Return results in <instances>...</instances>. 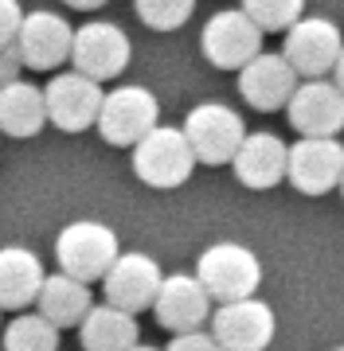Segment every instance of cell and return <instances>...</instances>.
<instances>
[{
  "label": "cell",
  "instance_id": "5bb4252c",
  "mask_svg": "<svg viewBox=\"0 0 344 351\" xmlns=\"http://www.w3.org/2000/svg\"><path fill=\"white\" fill-rule=\"evenodd\" d=\"M286 117L301 137H341L344 133V98L329 78L297 82V90L286 101Z\"/></svg>",
  "mask_w": 344,
  "mask_h": 351
},
{
  "label": "cell",
  "instance_id": "cb8c5ba5",
  "mask_svg": "<svg viewBox=\"0 0 344 351\" xmlns=\"http://www.w3.org/2000/svg\"><path fill=\"white\" fill-rule=\"evenodd\" d=\"M133 12L153 32H176V27H184L192 20L196 0H133Z\"/></svg>",
  "mask_w": 344,
  "mask_h": 351
},
{
  "label": "cell",
  "instance_id": "603a6c76",
  "mask_svg": "<svg viewBox=\"0 0 344 351\" xmlns=\"http://www.w3.org/2000/svg\"><path fill=\"white\" fill-rule=\"evenodd\" d=\"M251 24L266 36V32H290L301 16H306V0H242L239 8Z\"/></svg>",
  "mask_w": 344,
  "mask_h": 351
},
{
  "label": "cell",
  "instance_id": "3957f363",
  "mask_svg": "<svg viewBox=\"0 0 344 351\" xmlns=\"http://www.w3.org/2000/svg\"><path fill=\"white\" fill-rule=\"evenodd\" d=\"M133 172L145 188L172 191L180 184H188L196 172V156H192L188 141L176 125H157L153 133L133 145Z\"/></svg>",
  "mask_w": 344,
  "mask_h": 351
},
{
  "label": "cell",
  "instance_id": "6da1fadb",
  "mask_svg": "<svg viewBox=\"0 0 344 351\" xmlns=\"http://www.w3.org/2000/svg\"><path fill=\"white\" fill-rule=\"evenodd\" d=\"M192 277L204 285L211 304H231V301H246V297L258 293V285H262V262L242 242H211L200 254Z\"/></svg>",
  "mask_w": 344,
  "mask_h": 351
},
{
  "label": "cell",
  "instance_id": "ac0fdd59",
  "mask_svg": "<svg viewBox=\"0 0 344 351\" xmlns=\"http://www.w3.org/2000/svg\"><path fill=\"white\" fill-rule=\"evenodd\" d=\"M43 262L27 246H0V313H27L43 285Z\"/></svg>",
  "mask_w": 344,
  "mask_h": 351
},
{
  "label": "cell",
  "instance_id": "4dcf8cb0",
  "mask_svg": "<svg viewBox=\"0 0 344 351\" xmlns=\"http://www.w3.org/2000/svg\"><path fill=\"white\" fill-rule=\"evenodd\" d=\"M336 188H341V195H344V168H341V184H336Z\"/></svg>",
  "mask_w": 344,
  "mask_h": 351
},
{
  "label": "cell",
  "instance_id": "44dd1931",
  "mask_svg": "<svg viewBox=\"0 0 344 351\" xmlns=\"http://www.w3.org/2000/svg\"><path fill=\"white\" fill-rule=\"evenodd\" d=\"M47 125V110H43V90L16 78L8 86H0V137H36Z\"/></svg>",
  "mask_w": 344,
  "mask_h": 351
},
{
  "label": "cell",
  "instance_id": "4fadbf2b",
  "mask_svg": "<svg viewBox=\"0 0 344 351\" xmlns=\"http://www.w3.org/2000/svg\"><path fill=\"white\" fill-rule=\"evenodd\" d=\"M71 36H75V27L59 12L36 8V12H24L12 47L27 71H55L71 59Z\"/></svg>",
  "mask_w": 344,
  "mask_h": 351
},
{
  "label": "cell",
  "instance_id": "484cf974",
  "mask_svg": "<svg viewBox=\"0 0 344 351\" xmlns=\"http://www.w3.org/2000/svg\"><path fill=\"white\" fill-rule=\"evenodd\" d=\"M161 351H219V343L207 336L204 328H200V332H184V336H172V339H168V348H161Z\"/></svg>",
  "mask_w": 344,
  "mask_h": 351
},
{
  "label": "cell",
  "instance_id": "9a60e30c",
  "mask_svg": "<svg viewBox=\"0 0 344 351\" xmlns=\"http://www.w3.org/2000/svg\"><path fill=\"white\" fill-rule=\"evenodd\" d=\"M153 316L172 336L200 332L207 324V316H211V297L192 274H165L153 297Z\"/></svg>",
  "mask_w": 344,
  "mask_h": 351
},
{
  "label": "cell",
  "instance_id": "83f0119b",
  "mask_svg": "<svg viewBox=\"0 0 344 351\" xmlns=\"http://www.w3.org/2000/svg\"><path fill=\"white\" fill-rule=\"evenodd\" d=\"M67 8H75V12H94V8H102L106 0H63Z\"/></svg>",
  "mask_w": 344,
  "mask_h": 351
},
{
  "label": "cell",
  "instance_id": "ffe728a7",
  "mask_svg": "<svg viewBox=\"0 0 344 351\" xmlns=\"http://www.w3.org/2000/svg\"><path fill=\"white\" fill-rule=\"evenodd\" d=\"M78 343L82 351H129L141 343L137 316L110 308V304H90V313L78 320Z\"/></svg>",
  "mask_w": 344,
  "mask_h": 351
},
{
  "label": "cell",
  "instance_id": "277c9868",
  "mask_svg": "<svg viewBox=\"0 0 344 351\" xmlns=\"http://www.w3.org/2000/svg\"><path fill=\"white\" fill-rule=\"evenodd\" d=\"M184 141H188L192 156L196 164H231V156L239 152L242 137H246V125H242V117L231 106L223 101H200V106H192L188 117H184Z\"/></svg>",
  "mask_w": 344,
  "mask_h": 351
},
{
  "label": "cell",
  "instance_id": "7c38bea8",
  "mask_svg": "<svg viewBox=\"0 0 344 351\" xmlns=\"http://www.w3.org/2000/svg\"><path fill=\"white\" fill-rule=\"evenodd\" d=\"M344 145L332 137H301L286 145V180L301 195H325L341 184Z\"/></svg>",
  "mask_w": 344,
  "mask_h": 351
},
{
  "label": "cell",
  "instance_id": "52a82bcc",
  "mask_svg": "<svg viewBox=\"0 0 344 351\" xmlns=\"http://www.w3.org/2000/svg\"><path fill=\"white\" fill-rule=\"evenodd\" d=\"M341 47H344L341 27L332 24V20H325V16H301L286 32V43H282L278 55L290 63V71L301 82H309V78H325L336 66Z\"/></svg>",
  "mask_w": 344,
  "mask_h": 351
},
{
  "label": "cell",
  "instance_id": "ba28073f",
  "mask_svg": "<svg viewBox=\"0 0 344 351\" xmlns=\"http://www.w3.org/2000/svg\"><path fill=\"white\" fill-rule=\"evenodd\" d=\"M207 320H211L207 336L219 343V351H266L274 332H278L274 308L266 301H258V297L219 304Z\"/></svg>",
  "mask_w": 344,
  "mask_h": 351
},
{
  "label": "cell",
  "instance_id": "f1b7e54d",
  "mask_svg": "<svg viewBox=\"0 0 344 351\" xmlns=\"http://www.w3.org/2000/svg\"><path fill=\"white\" fill-rule=\"evenodd\" d=\"M332 86L341 90V98H344V47H341V55H336V66H332Z\"/></svg>",
  "mask_w": 344,
  "mask_h": 351
},
{
  "label": "cell",
  "instance_id": "4316f807",
  "mask_svg": "<svg viewBox=\"0 0 344 351\" xmlns=\"http://www.w3.org/2000/svg\"><path fill=\"white\" fill-rule=\"evenodd\" d=\"M20 71H24V63H20L16 47H4V51H0V86L16 82V78H20Z\"/></svg>",
  "mask_w": 344,
  "mask_h": 351
},
{
  "label": "cell",
  "instance_id": "f546056e",
  "mask_svg": "<svg viewBox=\"0 0 344 351\" xmlns=\"http://www.w3.org/2000/svg\"><path fill=\"white\" fill-rule=\"evenodd\" d=\"M129 351H161V348H149V343H137V348H129Z\"/></svg>",
  "mask_w": 344,
  "mask_h": 351
},
{
  "label": "cell",
  "instance_id": "d6986e66",
  "mask_svg": "<svg viewBox=\"0 0 344 351\" xmlns=\"http://www.w3.org/2000/svg\"><path fill=\"white\" fill-rule=\"evenodd\" d=\"M90 285L75 281V277L67 274H47L43 277V285L36 293V313L55 328V332H63V328H78V320L90 313Z\"/></svg>",
  "mask_w": 344,
  "mask_h": 351
},
{
  "label": "cell",
  "instance_id": "9c48e42d",
  "mask_svg": "<svg viewBox=\"0 0 344 351\" xmlns=\"http://www.w3.org/2000/svg\"><path fill=\"white\" fill-rule=\"evenodd\" d=\"M200 51L219 71H242L255 55H262V32H258L239 8H223L204 24L200 32Z\"/></svg>",
  "mask_w": 344,
  "mask_h": 351
},
{
  "label": "cell",
  "instance_id": "e0dca14e",
  "mask_svg": "<svg viewBox=\"0 0 344 351\" xmlns=\"http://www.w3.org/2000/svg\"><path fill=\"white\" fill-rule=\"evenodd\" d=\"M235 180L251 191L278 188L286 180V141L278 133H246L239 152L231 156Z\"/></svg>",
  "mask_w": 344,
  "mask_h": 351
},
{
  "label": "cell",
  "instance_id": "5b68a950",
  "mask_svg": "<svg viewBox=\"0 0 344 351\" xmlns=\"http://www.w3.org/2000/svg\"><path fill=\"white\" fill-rule=\"evenodd\" d=\"M94 125H98L106 145L133 149L145 133H153L161 125V101L153 98V90L145 86H117L110 94H102Z\"/></svg>",
  "mask_w": 344,
  "mask_h": 351
},
{
  "label": "cell",
  "instance_id": "2e32d148",
  "mask_svg": "<svg viewBox=\"0 0 344 351\" xmlns=\"http://www.w3.org/2000/svg\"><path fill=\"white\" fill-rule=\"evenodd\" d=\"M301 78L290 71V63L282 59L278 51H262L255 55L251 63L239 71V94L242 101L258 113H274V110H286L290 94L297 90Z\"/></svg>",
  "mask_w": 344,
  "mask_h": 351
},
{
  "label": "cell",
  "instance_id": "8fae6325",
  "mask_svg": "<svg viewBox=\"0 0 344 351\" xmlns=\"http://www.w3.org/2000/svg\"><path fill=\"white\" fill-rule=\"evenodd\" d=\"M43 90V110H47V125L63 129V133H82L98 121V106H102L106 90L75 71H59Z\"/></svg>",
  "mask_w": 344,
  "mask_h": 351
},
{
  "label": "cell",
  "instance_id": "8992f818",
  "mask_svg": "<svg viewBox=\"0 0 344 351\" xmlns=\"http://www.w3.org/2000/svg\"><path fill=\"white\" fill-rule=\"evenodd\" d=\"M129 55H133V43L122 32V24L114 20H94V24L75 27L71 36V59L67 63L75 66V75L90 78V82H110L129 66Z\"/></svg>",
  "mask_w": 344,
  "mask_h": 351
},
{
  "label": "cell",
  "instance_id": "d4e9b609",
  "mask_svg": "<svg viewBox=\"0 0 344 351\" xmlns=\"http://www.w3.org/2000/svg\"><path fill=\"white\" fill-rule=\"evenodd\" d=\"M20 20H24V8H20V0H0V51L16 43Z\"/></svg>",
  "mask_w": 344,
  "mask_h": 351
},
{
  "label": "cell",
  "instance_id": "7402d4cb",
  "mask_svg": "<svg viewBox=\"0 0 344 351\" xmlns=\"http://www.w3.org/2000/svg\"><path fill=\"white\" fill-rule=\"evenodd\" d=\"M4 351H59V332H55L39 313H16L4 324Z\"/></svg>",
  "mask_w": 344,
  "mask_h": 351
},
{
  "label": "cell",
  "instance_id": "7a4b0ae2",
  "mask_svg": "<svg viewBox=\"0 0 344 351\" xmlns=\"http://www.w3.org/2000/svg\"><path fill=\"white\" fill-rule=\"evenodd\" d=\"M117 254H122L117 230L106 226V223H98V219H75V223H67L63 230H59V239H55L59 274L75 277V281H82V285L102 281Z\"/></svg>",
  "mask_w": 344,
  "mask_h": 351
},
{
  "label": "cell",
  "instance_id": "1f68e13d",
  "mask_svg": "<svg viewBox=\"0 0 344 351\" xmlns=\"http://www.w3.org/2000/svg\"><path fill=\"white\" fill-rule=\"evenodd\" d=\"M332 351H344V348H332Z\"/></svg>",
  "mask_w": 344,
  "mask_h": 351
},
{
  "label": "cell",
  "instance_id": "30bf717a",
  "mask_svg": "<svg viewBox=\"0 0 344 351\" xmlns=\"http://www.w3.org/2000/svg\"><path fill=\"white\" fill-rule=\"evenodd\" d=\"M161 277L165 274H161L157 258H149V254H141V250L117 254L114 265H110L106 277H102L106 304H110V308H122V313H129V316L145 313V308H153Z\"/></svg>",
  "mask_w": 344,
  "mask_h": 351
}]
</instances>
